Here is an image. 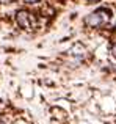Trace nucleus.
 Masks as SVG:
<instances>
[{
	"mask_svg": "<svg viewBox=\"0 0 116 124\" xmlns=\"http://www.w3.org/2000/svg\"><path fill=\"white\" fill-rule=\"evenodd\" d=\"M110 21V11L108 9H97V11H94L93 14H89L88 17H86V25H89V27H102V25H105L107 22Z\"/></svg>",
	"mask_w": 116,
	"mask_h": 124,
	"instance_id": "obj_1",
	"label": "nucleus"
},
{
	"mask_svg": "<svg viewBox=\"0 0 116 124\" xmlns=\"http://www.w3.org/2000/svg\"><path fill=\"white\" fill-rule=\"evenodd\" d=\"M16 21H17V24L21 25V27H24V28H33L35 24H36V19L27 11H19L17 16H16Z\"/></svg>",
	"mask_w": 116,
	"mask_h": 124,
	"instance_id": "obj_2",
	"label": "nucleus"
},
{
	"mask_svg": "<svg viewBox=\"0 0 116 124\" xmlns=\"http://www.w3.org/2000/svg\"><path fill=\"white\" fill-rule=\"evenodd\" d=\"M111 54H113V57H116V44H113V47H111Z\"/></svg>",
	"mask_w": 116,
	"mask_h": 124,
	"instance_id": "obj_3",
	"label": "nucleus"
},
{
	"mask_svg": "<svg viewBox=\"0 0 116 124\" xmlns=\"http://www.w3.org/2000/svg\"><path fill=\"white\" fill-rule=\"evenodd\" d=\"M24 2H27V3H36L38 0H24Z\"/></svg>",
	"mask_w": 116,
	"mask_h": 124,
	"instance_id": "obj_4",
	"label": "nucleus"
}]
</instances>
